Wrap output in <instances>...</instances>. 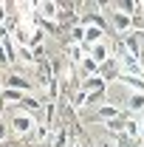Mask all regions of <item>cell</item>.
Here are the masks:
<instances>
[{
	"label": "cell",
	"instance_id": "cell-14",
	"mask_svg": "<svg viewBox=\"0 0 144 147\" xmlns=\"http://www.w3.org/2000/svg\"><path fill=\"white\" fill-rule=\"evenodd\" d=\"M9 136H11V127H9V119H0V144H3V142H6Z\"/></svg>",
	"mask_w": 144,
	"mask_h": 147
},
{
	"label": "cell",
	"instance_id": "cell-10",
	"mask_svg": "<svg viewBox=\"0 0 144 147\" xmlns=\"http://www.w3.org/2000/svg\"><path fill=\"white\" fill-rule=\"evenodd\" d=\"M73 142L71 130H68V125H57L54 127V142H51V147H68Z\"/></svg>",
	"mask_w": 144,
	"mask_h": 147
},
{
	"label": "cell",
	"instance_id": "cell-17",
	"mask_svg": "<svg viewBox=\"0 0 144 147\" xmlns=\"http://www.w3.org/2000/svg\"><path fill=\"white\" fill-rule=\"evenodd\" d=\"M0 93H3V82H0Z\"/></svg>",
	"mask_w": 144,
	"mask_h": 147
},
{
	"label": "cell",
	"instance_id": "cell-12",
	"mask_svg": "<svg viewBox=\"0 0 144 147\" xmlns=\"http://www.w3.org/2000/svg\"><path fill=\"white\" fill-rule=\"evenodd\" d=\"M93 147H122V139H119V136H110V133H102V136L93 142Z\"/></svg>",
	"mask_w": 144,
	"mask_h": 147
},
{
	"label": "cell",
	"instance_id": "cell-15",
	"mask_svg": "<svg viewBox=\"0 0 144 147\" xmlns=\"http://www.w3.org/2000/svg\"><path fill=\"white\" fill-rule=\"evenodd\" d=\"M68 147H85V142H82V139H73V142H71Z\"/></svg>",
	"mask_w": 144,
	"mask_h": 147
},
{
	"label": "cell",
	"instance_id": "cell-6",
	"mask_svg": "<svg viewBox=\"0 0 144 147\" xmlns=\"http://www.w3.org/2000/svg\"><path fill=\"white\" fill-rule=\"evenodd\" d=\"M124 110L119 108V105H113V102H102L99 108H96V119L105 125V122H113V119H119Z\"/></svg>",
	"mask_w": 144,
	"mask_h": 147
},
{
	"label": "cell",
	"instance_id": "cell-11",
	"mask_svg": "<svg viewBox=\"0 0 144 147\" xmlns=\"http://www.w3.org/2000/svg\"><path fill=\"white\" fill-rule=\"evenodd\" d=\"M68 102H71V108H73V110H82L85 105H88V93L82 91V88H76V91H71Z\"/></svg>",
	"mask_w": 144,
	"mask_h": 147
},
{
	"label": "cell",
	"instance_id": "cell-2",
	"mask_svg": "<svg viewBox=\"0 0 144 147\" xmlns=\"http://www.w3.org/2000/svg\"><path fill=\"white\" fill-rule=\"evenodd\" d=\"M79 88L88 93V96H105V91H108V79H105L102 74L85 76V79H79Z\"/></svg>",
	"mask_w": 144,
	"mask_h": 147
},
{
	"label": "cell",
	"instance_id": "cell-7",
	"mask_svg": "<svg viewBox=\"0 0 144 147\" xmlns=\"http://www.w3.org/2000/svg\"><path fill=\"white\" fill-rule=\"evenodd\" d=\"M57 127V125H54ZM54 127H51V125H45V122H40V125H37V130H34V136H31V139H34V144H40V147H51V142H54Z\"/></svg>",
	"mask_w": 144,
	"mask_h": 147
},
{
	"label": "cell",
	"instance_id": "cell-3",
	"mask_svg": "<svg viewBox=\"0 0 144 147\" xmlns=\"http://www.w3.org/2000/svg\"><path fill=\"white\" fill-rule=\"evenodd\" d=\"M110 28H113L119 37L133 34V17H130V14H122V11H113V9H110Z\"/></svg>",
	"mask_w": 144,
	"mask_h": 147
},
{
	"label": "cell",
	"instance_id": "cell-5",
	"mask_svg": "<svg viewBox=\"0 0 144 147\" xmlns=\"http://www.w3.org/2000/svg\"><path fill=\"white\" fill-rule=\"evenodd\" d=\"M88 57L93 62H99V65H105L110 57H113V45H110V40H102V42H96V45H90L88 48Z\"/></svg>",
	"mask_w": 144,
	"mask_h": 147
},
{
	"label": "cell",
	"instance_id": "cell-16",
	"mask_svg": "<svg viewBox=\"0 0 144 147\" xmlns=\"http://www.w3.org/2000/svg\"><path fill=\"white\" fill-rule=\"evenodd\" d=\"M139 125H141V139H144V113L139 116Z\"/></svg>",
	"mask_w": 144,
	"mask_h": 147
},
{
	"label": "cell",
	"instance_id": "cell-4",
	"mask_svg": "<svg viewBox=\"0 0 144 147\" xmlns=\"http://www.w3.org/2000/svg\"><path fill=\"white\" fill-rule=\"evenodd\" d=\"M59 14H62V3H57V0H42V3H37V17L48 20V23H59Z\"/></svg>",
	"mask_w": 144,
	"mask_h": 147
},
{
	"label": "cell",
	"instance_id": "cell-1",
	"mask_svg": "<svg viewBox=\"0 0 144 147\" xmlns=\"http://www.w3.org/2000/svg\"><path fill=\"white\" fill-rule=\"evenodd\" d=\"M37 125H40V119H37L34 113L23 110L20 105L9 110V127H11V136H14V139H28V136H34Z\"/></svg>",
	"mask_w": 144,
	"mask_h": 147
},
{
	"label": "cell",
	"instance_id": "cell-8",
	"mask_svg": "<svg viewBox=\"0 0 144 147\" xmlns=\"http://www.w3.org/2000/svg\"><path fill=\"white\" fill-rule=\"evenodd\" d=\"M88 57V48L79 45V42H65V59L71 65H82V59Z\"/></svg>",
	"mask_w": 144,
	"mask_h": 147
},
{
	"label": "cell",
	"instance_id": "cell-9",
	"mask_svg": "<svg viewBox=\"0 0 144 147\" xmlns=\"http://www.w3.org/2000/svg\"><path fill=\"white\" fill-rule=\"evenodd\" d=\"M122 110H124L127 116H141L144 113V93H130L127 102L122 105Z\"/></svg>",
	"mask_w": 144,
	"mask_h": 147
},
{
	"label": "cell",
	"instance_id": "cell-13",
	"mask_svg": "<svg viewBox=\"0 0 144 147\" xmlns=\"http://www.w3.org/2000/svg\"><path fill=\"white\" fill-rule=\"evenodd\" d=\"M0 68H3V71H11V59H9V51H6L3 40H0Z\"/></svg>",
	"mask_w": 144,
	"mask_h": 147
}]
</instances>
